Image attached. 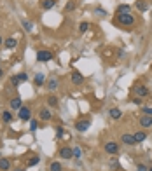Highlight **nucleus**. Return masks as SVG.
<instances>
[{"label":"nucleus","mask_w":152,"mask_h":171,"mask_svg":"<svg viewBox=\"0 0 152 171\" xmlns=\"http://www.w3.org/2000/svg\"><path fill=\"white\" fill-rule=\"evenodd\" d=\"M117 23L122 25V26H133V25H135V16H131L130 12L117 14Z\"/></svg>","instance_id":"1"},{"label":"nucleus","mask_w":152,"mask_h":171,"mask_svg":"<svg viewBox=\"0 0 152 171\" xmlns=\"http://www.w3.org/2000/svg\"><path fill=\"white\" fill-rule=\"evenodd\" d=\"M51 59H53V53L51 51H39L37 53V61L45 63V61H51Z\"/></svg>","instance_id":"2"},{"label":"nucleus","mask_w":152,"mask_h":171,"mask_svg":"<svg viewBox=\"0 0 152 171\" xmlns=\"http://www.w3.org/2000/svg\"><path fill=\"white\" fill-rule=\"evenodd\" d=\"M105 152H107L108 155H114V154L119 152V145H117L116 141H107V143H105Z\"/></svg>","instance_id":"3"},{"label":"nucleus","mask_w":152,"mask_h":171,"mask_svg":"<svg viewBox=\"0 0 152 171\" xmlns=\"http://www.w3.org/2000/svg\"><path fill=\"white\" fill-rule=\"evenodd\" d=\"M58 155L61 159H72L74 157V149H70V147H61L58 152Z\"/></svg>","instance_id":"4"},{"label":"nucleus","mask_w":152,"mask_h":171,"mask_svg":"<svg viewBox=\"0 0 152 171\" xmlns=\"http://www.w3.org/2000/svg\"><path fill=\"white\" fill-rule=\"evenodd\" d=\"M18 117L21 119V121H30V119H31V112H30V108H28V107H21V108H19Z\"/></svg>","instance_id":"5"},{"label":"nucleus","mask_w":152,"mask_h":171,"mask_svg":"<svg viewBox=\"0 0 152 171\" xmlns=\"http://www.w3.org/2000/svg\"><path fill=\"white\" fill-rule=\"evenodd\" d=\"M140 126L142 127H152V115H145L143 114L142 117H140Z\"/></svg>","instance_id":"6"},{"label":"nucleus","mask_w":152,"mask_h":171,"mask_svg":"<svg viewBox=\"0 0 152 171\" xmlns=\"http://www.w3.org/2000/svg\"><path fill=\"white\" fill-rule=\"evenodd\" d=\"M135 94L138 98H145V96H149V89L145 86H135Z\"/></svg>","instance_id":"7"},{"label":"nucleus","mask_w":152,"mask_h":171,"mask_svg":"<svg viewBox=\"0 0 152 171\" xmlns=\"http://www.w3.org/2000/svg\"><path fill=\"white\" fill-rule=\"evenodd\" d=\"M91 126V122L86 119V121H79V122L75 124V129L77 131H81V133H84V131H88V127Z\"/></svg>","instance_id":"8"},{"label":"nucleus","mask_w":152,"mask_h":171,"mask_svg":"<svg viewBox=\"0 0 152 171\" xmlns=\"http://www.w3.org/2000/svg\"><path fill=\"white\" fill-rule=\"evenodd\" d=\"M82 82H84V77H82V74H79V72H74V74H72V84L81 86Z\"/></svg>","instance_id":"9"},{"label":"nucleus","mask_w":152,"mask_h":171,"mask_svg":"<svg viewBox=\"0 0 152 171\" xmlns=\"http://www.w3.org/2000/svg\"><path fill=\"white\" fill-rule=\"evenodd\" d=\"M9 169H11V162H9V159L0 157V171H9Z\"/></svg>","instance_id":"10"},{"label":"nucleus","mask_w":152,"mask_h":171,"mask_svg":"<svg viewBox=\"0 0 152 171\" xmlns=\"http://www.w3.org/2000/svg\"><path fill=\"white\" fill-rule=\"evenodd\" d=\"M121 141H124L126 145H135V143H136V141H135V136L133 135H128V133L121 136Z\"/></svg>","instance_id":"11"},{"label":"nucleus","mask_w":152,"mask_h":171,"mask_svg":"<svg viewBox=\"0 0 152 171\" xmlns=\"http://www.w3.org/2000/svg\"><path fill=\"white\" fill-rule=\"evenodd\" d=\"M58 79H54V77H53V79H49V80H47V86H45V88H47V89H49V91H56V89H58Z\"/></svg>","instance_id":"12"},{"label":"nucleus","mask_w":152,"mask_h":171,"mask_svg":"<svg viewBox=\"0 0 152 171\" xmlns=\"http://www.w3.org/2000/svg\"><path fill=\"white\" fill-rule=\"evenodd\" d=\"M4 45H5L7 49H14L16 45H18V40L12 39V37H11V39H5V40H4Z\"/></svg>","instance_id":"13"},{"label":"nucleus","mask_w":152,"mask_h":171,"mask_svg":"<svg viewBox=\"0 0 152 171\" xmlns=\"http://www.w3.org/2000/svg\"><path fill=\"white\" fill-rule=\"evenodd\" d=\"M39 115H40V121H51V112H49V108H42Z\"/></svg>","instance_id":"14"},{"label":"nucleus","mask_w":152,"mask_h":171,"mask_svg":"<svg viewBox=\"0 0 152 171\" xmlns=\"http://www.w3.org/2000/svg\"><path fill=\"white\" fill-rule=\"evenodd\" d=\"M21 98H14V100H11V108L12 110H19L21 108Z\"/></svg>","instance_id":"15"},{"label":"nucleus","mask_w":152,"mask_h":171,"mask_svg":"<svg viewBox=\"0 0 152 171\" xmlns=\"http://www.w3.org/2000/svg\"><path fill=\"white\" fill-rule=\"evenodd\" d=\"M135 141L136 143H140V141H143L145 138H147V133H143V131H138V133H135Z\"/></svg>","instance_id":"16"},{"label":"nucleus","mask_w":152,"mask_h":171,"mask_svg":"<svg viewBox=\"0 0 152 171\" xmlns=\"http://www.w3.org/2000/svg\"><path fill=\"white\" fill-rule=\"evenodd\" d=\"M54 5H56V0H44V2H42V7H44L45 11L53 9Z\"/></svg>","instance_id":"17"},{"label":"nucleus","mask_w":152,"mask_h":171,"mask_svg":"<svg viewBox=\"0 0 152 171\" xmlns=\"http://www.w3.org/2000/svg\"><path fill=\"white\" fill-rule=\"evenodd\" d=\"M121 115H122V112L119 108H110V117L112 119H116L117 121V119H121Z\"/></svg>","instance_id":"18"},{"label":"nucleus","mask_w":152,"mask_h":171,"mask_svg":"<svg viewBox=\"0 0 152 171\" xmlns=\"http://www.w3.org/2000/svg\"><path fill=\"white\" fill-rule=\"evenodd\" d=\"M44 74H37L35 75V79H33V82H35V86H42V84H44Z\"/></svg>","instance_id":"19"},{"label":"nucleus","mask_w":152,"mask_h":171,"mask_svg":"<svg viewBox=\"0 0 152 171\" xmlns=\"http://www.w3.org/2000/svg\"><path fill=\"white\" fill-rule=\"evenodd\" d=\"M58 103H59V101H58V98H56V96H49V98H47V105H49V107H54V108H56Z\"/></svg>","instance_id":"20"},{"label":"nucleus","mask_w":152,"mask_h":171,"mask_svg":"<svg viewBox=\"0 0 152 171\" xmlns=\"http://www.w3.org/2000/svg\"><path fill=\"white\" fill-rule=\"evenodd\" d=\"M63 168H61V164L59 162H51L49 164V171H61Z\"/></svg>","instance_id":"21"},{"label":"nucleus","mask_w":152,"mask_h":171,"mask_svg":"<svg viewBox=\"0 0 152 171\" xmlns=\"http://www.w3.org/2000/svg\"><path fill=\"white\" fill-rule=\"evenodd\" d=\"M130 5H119L117 7V14H126V12H130Z\"/></svg>","instance_id":"22"},{"label":"nucleus","mask_w":152,"mask_h":171,"mask_svg":"<svg viewBox=\"0 0 152 171\" xmlns=\"http://www.w3.org/2000/svg\"><path fill=\"white\" fill-rule=\"evenodd\" d=\"M2 121L4 122H11L12 121V114L11 112H2Z\"/></svg>","instance_id":"23"},{"label":"nucleus","mask_w":152,"mask_h":171,"mask_svg":"<svg viewBox=\"0 0 152 171\" xmlns=\"http://www.w3.org/2000/svg\"><path fill=\"white\" fill-rule=\"evenodd\" d=\"M136 9L143 12V11H147V4H145L143 0H138V2H136Z\"/></svg>","instance_id":"24"},{"label":"nucleus","mask_w":152,"mask_h":171,"mask_svg":"<svg viewBox=\"0 0 152 171\" xmlns=\"http://www.w3.org/2000/svg\"><path fill=\"white\" fill-rule=\"evenodd\" d=\"M89 30V23H81V25H79V31H81V33H84V31H88Z\"/></svg>","instance_id":"25"},{"label":"nucleus","mask_w":152,"mask_h":171,"mask_svg":"<svg viewBox=\"0 0 152 171\" xmlns=\"http://www.w3.org/2000/svg\"><path fill=\"white\" fill-rule=\"evenodd\" d=\"M23 28H25L26 31H31V30H33V25H31L30 21H26V19H25V21H23Z\"/></svg>","instance_id":"26"},{"label":"nucleus","mask_w":152,"mask_h":171,"mask_svg":"<svg viewBox=\"0 0 152 171\" xmlns=\"http://www.w3.org/2000/svg\"><path fill=\"white\" fill-rule=\"evenodd\" d=\"M74 9H75V4H74V2H68V4L65 5V11H67V12H72Z\"/></svg>","instance_id":"27"},{"label":"nucleus","mask_w":152,"mask_h":171,"mask_svg":"<svg viewBox=\"0 0 152 171\" xmlns=\"http://www.w3.org/2000/svg\"><path fill=\"white\" fill-rule=\"evenodd\" d=\"M74 157H75V159H81L82 157V152H81V149H79V147H75V149H74Z\"/></svg>","instance_id":"28"},{"label":"nucleus","mask_w":152,"mask_h":171,"mask_svg":"<svg viewBox=\"0 0 152 171\" xmlns=\"http://www.w3.org/2000/svg\"><path fill=\"white\" fill-rule=\"evenodd\" d=\"M37 162H39V155H33V157L28 161V166H35Z\"/></svg>","instance_id":"29"},{"label":"nucleus","mask_w":152,"mask_h":171,"mask_svg":"<svg viewBox=\"0 0 152 171\" xmlns=\"http://www.w3.org/2000/svg\"><path fill=\"white\" fill-rule=\"evenodd\" d=\"M56 136H58V138H61V136H63V127L61 126L56 127Z\"/></svg>","instance_id":"30"},{"label":"nucleus","mask_w":152,"mask_h":171,"mask_svg":"<svg viewBox=\"0 0 152 171\" xmlns=\"http://www.w3.org/2000/svg\"><path fill=\"white\" fill-rule=\"evenodd\" d=\"M37 126H39V122H37V121H31V122H30V129H31V131H35Z\"/></svg>","instance_id":"31"},{"label":"nucleus","mask_w":152,"mask_h":171,"mask_svg":"<svg viewBox=\"0 0 152 171\" xmlns=\"http://www.w3.org/2000/svg\"><path fill=\"white\" fill-rule=\"evenodd\" d=\"M143 114H145V115H152V108H150V107H143Z\"/></svg>","instance_id":"32"},{"label":"nucleus","mask_w":152,"mask_h":171,"mask_svg":"<svg viewBox=\"0 0 152 171\" xmlns=\"http://www.w3.org/2000/svg\"><path fill=\"white\" fill-rule=\"evenodd\" d=\"M136 171H149V168L145 166V164H138V168H136Z\"/></svg>","instance_id":"33"},{"label":"nucleus","mask_w":152,"mask_h":171,"mask_svg":"<svg viewBox=\"0 0 152 171\" xmlns=\"http://www.w3.org/2000/svg\"><path fill=\"white\" fill-rule=\"evenodd\" d=\"M18 77H19V80H21V82H23V80H28V75L26 74H18Z\"/></svg>","instance_id":"34"},{"label":"nucleus","mask_w":152,"mask_h":171,"mask_svg":"<svg viewBox=\"0 0 152 171\" xmlns=\"http://www.w3.org/2000/svg\"><path fill=\"white\" fill-rule=\"evenodd\" d=\"M19 82H21V80H19V77H18V75H14V77H12V84H14V86H18Z\"/></svg>","instance_id":"35"},{"label":"nucleus","mask_w":152,"mask_h":171,"mask_svg":"<svg viewBox=\"0 0 152 171\" xmlns=\"http://www.w3.org/2000/svg\"><path fill=\"white\" fill-rule=\"evenodd\" d=\"M96 12H98V14H102V16H105V14H107V12H105V11H103V9H100V7H98V9H96Z\"/></svg>","instance_id":"36"},{"label":"nucleus","mask_w":152,"mask_h":171,"mask_svg":"<svg viewBox=\"0 0 152 171\" xmlns=\"http://www.w3.org/2000/svg\"><path fill=\"white\" fill-rule=\"evenodd\" d=\"M133 101H135V103H136V105H142V100H140V98H135Z\"/></svg>","instance_id":"37"},{"label":"nucleus","mask_w":152,"mask_h":171,"mask_svg":"<svg viewBox=\"0 0 152 171\" xmlns=\"http://www.w3.org/2000/svg\"><path fill=\"white\" fill-rule=\"evenodd\" d=\"M2 44H4V39H2V37H0V45H2Z\"/></svg>","instance_id":"38"},{"label":"nucleus","mask_w":152,"mask_h":171,"mask_svg":"<svg viewBox=\"0 0 152 171\" xmlns=\"http://www.w3.org/2000/svg\"><path fill=\"white\" fill-rule=\"evenodd\" d=\"M2 75H4V72H2V68H0V77H2Z\"/></svg>","instance_id":"39"},{"label":"nucleus","mask_w":152,"mask_h":171,"mask_svg":"<svg viewBox=\"0 0 152 171\" xmlns=\"http://www.w3.org/2000/svg\"><path fill=\"white\" fill-rule=\"evenodd\" d=\"M14 171H26V169H14Z\"/></svg>","instance_id":"40"},{"label":"nucleus","mask_w":152,"mask_h":171,"mask_svg":"<svg viewBox=\"0 0 152 171\" xmlns=\"http://www.w3.org/2000/svg\"><path fill=\"white\" fill-rule=\"evenodd\" d=\"M149 171H152V168H149Z\"/></svg>","instance_id":"41"}]
</instances>
